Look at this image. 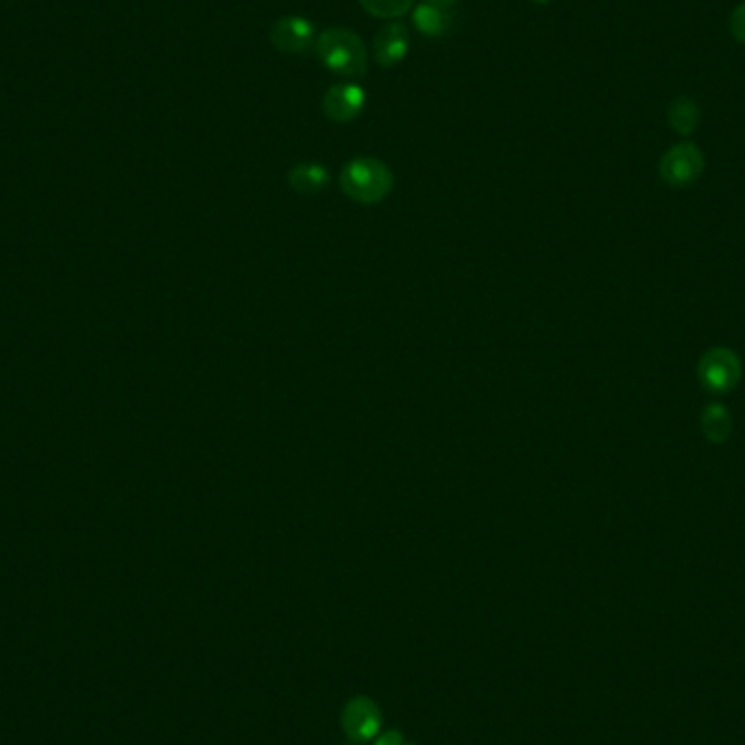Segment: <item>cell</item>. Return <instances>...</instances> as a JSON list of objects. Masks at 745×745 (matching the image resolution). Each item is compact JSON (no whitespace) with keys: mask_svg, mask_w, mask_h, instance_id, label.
I'll return each instance as SVG.
<instances>
[{"mask_svg":"<svg viewBox=\"0 0 745 745\" xmlns=\"http://www.w3.org/2000/svg\"><path fill=\"white\" fill-rule=\"evenodd\" d=\"M366 105V92L356 83L332 85L323 96L325 114L336 122L356 120Z\"/></svg>","mask_w":745,"mask_h":745,"instance_id":"cell-7","label":"cell"},{"mask_svg":"<svg viewBox=\"0 0 745 745\" xmlns=\"http://www.w3.org/2000/svg\"><path fill=\"white\" fill-rule=\"evenodd\" d=\"M340 186L353 201L375 203L382 201L393 188V173L380 160L358 157L345 166L343 175H340Z\"/></svg>","mask_w":745,"mask_h":745,"instance_id":"cell-2","label":"cell"},{"mask_svg":"<svg viewBox=\"0 0 745 745\" xmlns=\"http://www.w3.org/2000/svg\"><path fill=\"white\" fill-rule=\"evenodd\" d=\"M314 24L308 18H299V16H286L279 18L273 29H271V42L282 53L290 55H299L310 51V46L314 42Z\"/></svg>","mask_w":745,"mask_h":745,"instance_id":"cell-6","label":"cell"},{"mask_svg":"<svg viewBox=\"0 0 745 745\" xmlns=\"http://www.w3.org/2000/svg\"><path fill=\"white\" fill-rule=\"evenodd\" d=\"M316 55L336 75L343 77H362L369 66V53L366 46L349 29H327L316 40Z\"/></svg>","mask_w":745,"mask_h":745,"instance_id":"cell-1","label":"cell"},{"mask_svg":"<svg viewBox=\"0 0 745 745\" xmlns=\"http://www.w3.org/2000/svg\"><path fill=\"white\" fill-rule=\"evenodd\" d=\"M534 3H541L543 5V3H549V0H534Z\"/></svg>","mask_w":745,"mask_h":745,"instance_id":"cell-17","label":"cell"},{"mask_svg":"<svg viewBox=\"0 0 745 745\" xmlns=\"http://www.w3.org/2000/svg\"><path fill=\"white\" fill-rule=\"evenodd\" d=\"M375 745H403V735L397 730H388L382 737H377Z\"/></svg>","mask_w":745,"mask_h":745,"instance_id":"cell-15","label":"cell"},{"mask_svg":"<svg viewBox=\"0 0 745 745\" xmlns=\"http://www.w3.org/2000/svg\"><path fill=\"white\" fill-rule=\"evenodd\" d=\"M403 745H408V743H403Z\"/></svg>","mask_w":745,"mask_h":745,"instance_id":"cell-18","label":"cell"},{"mask_svg":"<svg viewBox=\"0 0 745 745\" xmlns=\"http://www.w3.org/2000/svg\"><path fill=\"white\" fill-rule=\"evenodd\" d=\"M414 0H360V5L375 18H399L408 14Z\"/></svg>","mask_w":745,"mask_h":745,"instance_id":"cell-13","label":"cell"},{"mask_svg":"<svg viewBox=\"0 0 745 745\" xmlns=\"http://www.w3.org/2000/svg\"><path fill=\"white\" fill-rule=\"evenodd\" d=\"M329 181L327 168L319 164H299L295 170L290 173V183L295 186L299 192H316L323 190Z\"/></svg>","mask_w":745,"mask_h":745,"instance_id":"cell-12","label":"cell"},{"mask_svg":"<svg viewBox=\"0 0 745 745\" xmlns=\"http://www.w3.org/2000/svg\"><path fill=\"white\" fill-rule=\"evenodd\" d=\"M427 3H434V5H441V7H451V5H456L458 0H427Z\"/></svg>","mask_w":745,"mask_h":745,"instance_id":"cell-16","label":"cell"},{"mask_svg":"<svg viewBox=\"0 0 745 745\" xmlns=\"http://www.w3.org/2000/svg\"><path fill=\"white\" fill-rule=\"evenodd\" d=\"M408 46H410V35H408L406 24H401V22L386 24V27L375 35V42H373V53H375L377 64L384 68H393L403 57H406Z\"/></svg>","mask_w":745,"mask_h":745,"instance_id":"cell-8","label":"cell"},{"mask_svg":"<svg viewBox=\"0 0 745 745\" xmlns=\"http://www.w3.org/2000/svg\"><path fill=\"white\" fill-rule=\"evenodd\" d=\"M728 27H730L732 38H735L741 44H745V3H741L735 11H732Z\"/></svg>","mask_w":745,"mask_h":745,"instance_id":"cell-14","label":"cell"},{"mask_svg":"<svg viewBox=\"0 0 745 745\" xmlns=\"http://www.w3.org/2000/svg\"><path fill=\"white\" fill-rule=\"evenodd\" d=\"M700 427L704 436L711 443L722 445L728 441V436L732 434V417L730 412L722 406V403H711L706 406L702 417H700Z\"/></svg>","mask_w":745,"mask_h":745,"instance_id":"cell-11","label":"cell"},{"mask_svg":"<svg viewBox=\"0 0 745 745\" xmlns=\"http://www.w3.org/2000/svg\"><path fill=\"white\" fill-rule=\"evenodd\" d=\"M343 728L351 741H371L380 735L382 713L377 704L364 695L353 698L343 711Z\"/></svg>","mask_w":745,"mask_h":745,"instance_id":"cell-5","label":"cell"},{"mask_svg":"<svg viewBox=\"0 0 745 745\" xmlns=\"http://www.w3.org/2000/svg\"><path fill=\"white\" fill-rule=\"evenodd\" d=\"M412 22L425 38H443V35L449 33L451 24H454V14H451L449 7L423 3L414 9Z\"/></svg>","mask_w":745,"mask_h":745,"instance_id":"cell-9","label":"cell"},{"mask_svg":"<svg viewBox=\"0 0 745 745\" xmlns=\"http://www.w3.org/2000/svg\"><path fill=\"white\" fill-rule=\"evenodd\" d=\"M667 118H669L671 129L680 133V136L689 138L691 133L698 129L702 112H700V105L695 103L691 96H678V99L671 101Z\"/></svg>","mask_w":745,"mask_h":745,"instance_id":"cell-10","label":"cell"},{"mask_svg":"<svg viewBox=\"0 0 745 745\" xmlns=\"http://www.w3.org/2000/svg\"><path fill=\"white\" fill-rule=\"evenodd\" d=\"M741 360L728 347L708 349L698 362V377L708 393H730L741 380Z\"/></svg>","mask_w":745,"mask_h":745,"instance_id":"cell-3","label":"cell"},{"mask_svg":"<svg viewBox=\"0 0 745 745\" xmlns=\"http://www.w3.org/2000/svg\"><path fill=\"white\" fill-rule=\"evenodd\" d=\"M704 173V153L698 144L680 142L663 155L658 175L671 188H689Z\"/></svg>","mask_w":745,"mask_h":745,"instance_id":"cell-4","label":"cell"}]
</instances>
